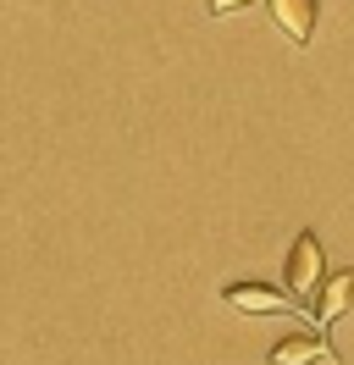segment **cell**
Here are the masks:
<instances>
[{"mask_svg":"<svg viewBox=\"0 0 354 365\" xmlns=\"http://www.w3.org/2000/svg\"><path fill=\"white\" fill-rule=\"evenodd\" d=\"M221 299L233 310H243V316H283L288 310V294L266 288V282H233V288H221Z\"/></svg>","mask_w":354,"mask_h":365,"instance_id":"4","label":"cell"},{"mask_svg":"<svg viewBox=\"0 0 354 365\" xmlns=\"http://www.w3.org/2000/svg\"><path fill=\"white\" fill-rule=\"evenodd\" d=\"M321 272H327V260H321V238H315V232H299L293 250H288V294L310 299V294H315V282H321Z\"/></svg>","mask_w":354,"mask_h":365,"instance_id":"1","label":"cell"},{"mask_svg":"<svg viewBox=\"0 0 354 365\" xmlns=\"http://www.w3.org/2000/svg\"><path fill=\"white\" fill-rule=\"evenodd\" d=\"M332 349L327 338H315V332H293V338H283L277 349H271V365H315V360H327Z\"/></svg>","mask_w":354,"mask_h":365,"instance_id":"5","label":"cell"},{"mask_svg":"<svg viewBox=\"0 0 354 365\" xmlns=\"http://www.w3.org/2000/svg\"><path fill=\"white\" fill-rule=\"evenodd\" d=\"M238 6H249V0H211V11H216V17H227V11H238Z\"/></svg>","mask_w":354,"mask_h":365,"instance_id":"6","label":"cell"},{"mask_svg":"<svg viewBox=\"0 0 354 365\" xmlns=\"http://www.w3.org/2000/svg\"><path fill=\"white\" fill-rule=\"evenodd\" d=\"M271 6V23L288 34V45H310L315 17H321V0H266Z\"/></svg>","mask_w":354,"mask_h":365,"instance_id":"3","label":"cell"},{"mask_svg":"<svg viewBox=\"0 0 354 365\" xmlns=\"http://www.w3.org/2000/svg\"><path fill=\"white\" fill-rule=\"evenodd\" d=\"M310 310H315V321H343L354 310V266L349 272H321V282H315V294H310Z\"/></svg>","mask_w":354,"mask_h":365,"instance_id":"2","label":"cell"}]
</instances>
